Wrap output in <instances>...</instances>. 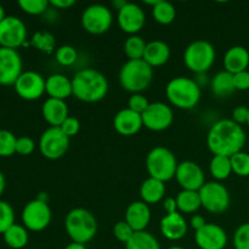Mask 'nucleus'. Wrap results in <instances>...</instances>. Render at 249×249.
Listing matches in <instances>:
<instances>
[{
  "mask_svg": "<svg viewBox=\"0 0 249 249\" xmlns=\"http://www.w3.org/2000/svg\"><path fill=\"white\" fill-rule=\"evenodd\" d=\"M247 136L242 125L232 119H220L213 124L207 135V146L214 156L231 157L241 152Z\"/></svg>",
  "mask_w": 249,
  "mask_h": 249,
  "instance_id": "obj_1",
  "label": "nucleus"
},
{
  "mask_svg": "<svg viewBox=\"0 0 249 249\" xmlns=\"http://www.w3.org/2000/svg\"><path fill=\"white\" fill-rule=\"evenodd\" d=\"M73 95L79 101L94 104L106 97L108 92V80L94 68H84L73 75Z\"/></svg>",
  "mask_w": 249,
  "mask_h": 249,
  "instance_id": "obj_2",
  "label": "nucleus"
},
{
  "mask_svg": "<svg viewBox=\"0 0 249 249\" xmlns=\"http://www.w3.org/2000/svg\"><path fill=\"white\" fill-rule=\"evenodd\" d=\"M165 95L170 104L180 109H192L201 100V87L189 77H175L167 84Z\"/></svg>",
  "mask_w": 249,
  "mask_h": 249,
  "instance_id": "obj_3",
  "label": "nucleus"
},
{
  "mask_svg": "<svg viewBox=\"0 0 249 249\" xmlns=\"http://www.w3.org/2000/svg\"><path fill=\"white\" fill-rule=\"evenodd\" d=\"M65 228L72 242L87 245L96 236L97 220L88 209L74 208L66 215Z\"/></svg>",
  "mask_w": 249,
  "mask_h": 249,
  "instance_id": "obj_4",
  "label": "nucleus"
},
{
  "mask_svg": "<svg viewBox=\"0 0 249 249\" xmlns=\"http://www.w3.org/2000/svg\"><path fill=\"white\" fill-rule=\"evenodd\" d=\"M153 79V68L143 60H128L119 71L121 87L131 94H141Z\"/></svg>",
  "mask_w": 249,
  "mask_h": 249,
  "instance_id": "obj_5",
  "label": "nucleus"
},
{
  "mask_svg": "<svg viewBox=\"0 0 249 249\" xmlns=\"http://www.w3.org/2000/svg\"><path fill=\"white\" fill-rule=\"evenodd\" d=\"M178 164L174 153L164 146L152 148L146 157V169L150 178L163 182L175 178Z\"/></svg>",
  "mask_w": 249,
  "mask_h": 249,
  "instance_id": "obj_6",
  "label": "nucleus"
},
{
  "mask_svg": "<svg viewBox=\"0 0 249 249\" xmlns=\"http://www.w3.org/2000/svg\"><path fill=\"white\" fill-rule=\"evenodd\" d=\"M215 48L209 41L198 39L185 49L184 62L191 72L201 74L207 72L215 62Z\"/></svg>",
  "mask_w": 249,
  "mask_h": 249,
  "instance_id": "obj_7",
  "label": "nucleus"
},
{
  "mask_svg": "<svg viewBox=\"0 0 249 249\" xmlns=\"http://www.w3.org/2000/svg\"><path fill=\"white\" fill-rule=\"evenodd\" d=\"M202 207L212 214H223L229 209L231 197L229 190L219 181H209L199 190Z\"/></svg>",
  "mask_w": 249,
  "mask_h": 249,
  "instance_id": "obj_8",
  "label": "nucleus"
},
{
  "mask_svg": "<svg viewBox=\"0 0 249 249\" xmlns=\"http://www.w3.org/2000/svg\"><path fill=\"white\" fill-rule=\"evenodd\" d=\"M113 23V15L107 6L101 4H92L88 6L82 14V26L85 32L94 36H100L111 28Z\"/></svg>",
  "mask_w": 249,
  "mask_h": 249,
  "instance_id": "obj_9",
  "label": "nucleus"
},
{
  "mask_svg": "<svg viewBox=\"0 0 249 249\" xmlns=\"http://www.w3.org/2000/svg\"><path fill=\"white\" fill-rule=\"evenodd\" d=\"M53 213L48 202L36 198L28 202L22 211V223L29 231L39 232L50 225Z\"/></svg>",
  "mask_w": 249,
  "mask_h": 249,
  "instance_id": "obj_10",
  "label": "nucleus"
},
{
  "mask_svg": "<svg viewBox=\"0 0 249 249\" xmlns=\"http://www.w3.org/2000/svg\"><path fill=\"white\" fill-rule=\"evenodd\" d=\"M70 147V138L56 126H50L39 139V150L41 155L51 160H60Z\"/></svg>",
  "mask_w": 249,
  "mask_h": 249,
  "instance_id": "obj_11",
  "label": "nucleus"
},
{
  "mask_svg": "<svg viewBox=\"0 0 249 249\" xmlns=\"http://www.w3.org/2000/svg\"><path fill=\"white\" fill-rule=\"evenodd\" d=\"M141 117L143 126L151 131L165 130L174 122V112L164 102H151Z\"/></svg>",
  "mask_w": 249,
  "mask_h": 249,
  "instance_id": "obj_12",
  "label": "nucleus"
},
{
  "mask_svg": "<svg viewBox=\"0 0 249 249\" xmlns=\"http://www.w3.org/2000/svg\"><path fill=\"white\" fill-rule=\"evenodd\" d=\"M27 40V27L16 16H6L0 22V46L17 49Z\"/></svg>",
  "mask_w": 249,
  "mask_h": 249,
  "instance_id": "obj_13",
  "label": "nucleus"
},
{
  "mask_svg": "<svg viewBox=\"0 0 249 249\" xmlns=\"http://www.w3.org/2000/svg\"><path fill=\"white\" fill-rule=\"evenodd\" d=\"M45 78L36 71H24L15 82V91L23 100H38L45 92Z\"/></svg>",
  "mask_w": 249,
  "mask_h": 249,
  "instance_id": "obj_14",
  "label": "nucleus"
},
{
  "mask_svg": "<svg viewBox=\"0 0 249 249\" xmlns=\"http://www.w3.org/2000/svg\"><path fill=\"white\" fill-rule=\"evenodd\" d=\"M21 55L16 49H10L0 46V84H15L17 78L22 74Z\"/></svg>",
  "mask_w": 249,
  "mask_h": 249,
  "instance_id": "obj_15",
  "label": "nucleus"
},
{
  "mask_svg": "<svg viewBox=\"0 0 249 249\" xmlns=\"http://www.w3.org/2000/svg\"><path fill=\"white\" fill-rule=\"evenodd\" d=\"M175 179L182 190L189 191H199L206 184L203 169L192 160H184L178 164Z\"/></svg>",
  "mask_w": 249,
  "mask_h": 249,
  "instance_id": "obj_16",
  "label": "nucleus"
},
{
  "mask_svg": "<svg viewBox=\"0 0 249 249\" xmlns=\"http://www.w3.org/2000/svg\"><path fill=\"white\" fill-rule=\"evenodd\" d=\"M118 26L124 33L129 36H136L146 23V15L142 7L135 2H126L122 7L117 16Z\"/></svg>",
  "mask_w": 249,
  "mask_h": 249,
  "instance_id": "obj_17",
  "label": "nucleus"
},
{
  "mask_svg": "<svg viewBox=\"0 0 249 249\" xmlns=\"http://www.w3.org/2000/svg\"><path fill=\"white\" fill-rule=\"evenodd\" d=\"M195 241L199 249H225L229 238L221 226L207 223L195 232Z\"/></svg>",
  "mask_w": 249,
  "mask_h": 249,
  "instance_id": "obj_18",
  "label": "nucleus"
},
{
  "mask_svg": "<svg viewBox=\"0 0 249 249\" xmlns=\"http://www.w3.org/2000/svg\"><path fill=\"white\" fill-rule=\"evenodd\" d=\"M113 126L121 135L133 136L138 134L143 126L142 117L140 113H136L126 107L117 112L113 118Z\"/></svg>",
  "mask_w": 249,
  "mask_h": 249,
  "instance_id": "obj_19",
  "label": "nucleus"
},
{
  "mask_svg": "<svg viewBox=\"0 0 249 249\" xmlns=\"http://www.w3.org/2000/svg\"><path fill=\"white\" fill-rule=\"evenodd\" d=\"M160 232L167 240L179 241L186 236L189 225L181 213L165 214L160 220Z\"/></svg>",
  "mask_w": 249,
  "mask_h": 249,
  "instance_id": "obj_20",
  "label": "nucleus"
},
{
  "mask_svg": "<svg viewBox=\"0 0 249 249\" xmlns=\"http://www.w3.org/2000/svg\"><path fill=\"white\" fill-rule=\"evenodd\" d=\"M124 220L133 228L135 232L146 231L151 221V211L148 204L142 201H135L128 206Z\"/></svg>",
  "mask_w": 249,
  "mask_h": 249,
  "instance_id": "obj_21",
  "label": "nucleus"
},
{
  "mask_svg": "<svg viewBox=\"0 0 249 249\" xmlns=\"http://www.w3.org/2000/svg\"><path fill=\"white\" fill-rule=\"evenodd\" d=\"M41 114L48 124L51 126L60 128L61 124L68 118V106L66 101L57 99H48L44 101L43 107H41Z\"/></svg>",
  "mask_w": 249,
  "mask_h": 249,
  "instance_id": "obj_22",
  "label": "nucleus"
},
{
  "mask_svg": "<svg viewBox=\"0 0 249 249\" xmlns=\"http://www.w3.org/2000/svg\"><path fill=\"white\" fill-rule=\"evenodd\" d=\"M249 66V51L245 46H231L224 56V68L231 74L247 71Z\"/></svg>",
  "mask_w": 249,
  "mask_h": 249,
  "instance_id": "obj_23",
  "label": "nucleus"
},
{
  "mask_svg": "<svg viewBox=\"0 0 249 249\" xmlns=\"http://www.w3.org/2000/svg\"><path fill=\"white\" fill-rule=\"evenodd\" d=\"M45 92L51 99L63 100L73 95L72 79H68L65 74L55 73L46 78L45 80Z\"/></svg>",
  "mask_w": 249,
  "mask_h": 249,
  "instance_id": "obj_24",
  "label": "nucleus"
},
{
  "mask_svg": "<svg viewBox=\"0 0 249 249\" xmlns=\"http://www.w3.org/2000/svg\"><path fill=\"white\" fill-rule=\"evenodd\" d=\"M170 58V48L163 40H152L147 43L142 60L152 68L165 65Z\"/></svg>",
  "mask_w": 249,
  "mask_h": 249,
  "instance_id": "obj_25",
  "label": "nucleus"
},
{
  "mask_svg": "<svg viewBox=\"0 0 249 249\" xmlns=\"http://www.w3.org/2000/svg\"><path fill=\"white\" fill-rule=\"evenodd\" d=\"M165 182L160 181L153 178H147L141 184L140 197L146 204H156L164 198Z\"/></svg>",
  "mask_w": 249,
  "mask_h": 249,
  "instance_id": "obj_26",
  "label": "nucleus"
},
{
  "mask_svg": "<svg viewBox=\"0 0 249 249\" xmlns=\"http://www.w3.org/2000/svg\"><path fill=\"white\" fill-rule=\"evenodd\" d=\"M178 204V211L179 213L184 214H194L202 207L201 197L198 191H189V190H182L175 197Z\"/></svg>",
  "mask_w": 249,
  "mask_h": 249,
  "instance_id": "obj_27",
  "label": "nucleus"
},
{
  "mask_svg": "<svg viewBox=\"0 0 249 249\" xmlns=\"http://www.w3.org/2000/svg\"><path fill=\"white\" fill-rule=\"evenodd\" d=\"M212 91L218 97H228L236 91L235 85H233V74L221 71L218 72L212 79Z\"/></svg>",
  "mask_w": 249,
  "mask_h": 249,
  "instance_id": "obj_28",
  "label": "nucleus"
},
{
  "mask_svg": "<svg viewBox=\"0 0 249 249\" xmlns=\"http://www.w3.org/2000/svg\"><path fill=\"white\" fill-rule=\"evenodd\" d=\"M4 241L10 248L12 249H22L27 246L29 240L28 230L23 225L15 223L14 225L10 226L4 233Z\"/></svg>",
  "mask_w": 249,
  "mask_h": 249,
  "instance_id": "obj_29",
  "label": "nucleus"
},
{
  "mask_svg": "<svg viewBox=\"0 0 249 249\" xmlns=\"http://www.w3.org/2000/svg\"><path fill=\"white\" fill-rule=\"evenodd\" d=\"M209 170L212 177L218 181L226 180L232 174V167H231L230 157L226 156H213L211 163H209Z\"/></svg>",
  "mask_w": 249,
  "mask_h": 249,
  "instance_id": "obj_30",
  "label": "nucleus"
},
{
  "mask_svg": "<svg viewBox=\"0 0 249 249\" xmlns=\"http://www.w3.org/2000/svg\"><path fill=\"white\" fill-rule=\"evenodd\" d=\"M152 16L156 22L163 24V26H167V24L174 22L175 17H177V10L172 2L160 0L156 6L152 7Z\"/></svg>",
  "mask_w": 249,
  "mask_h": 249,
  "instance_id": "obj_31",
  "label": "nucleus"
},
{
  "mask_svg": "<svg viewBox=\"0 0 249 249\" xmlns=\"http://www.w3.org/2000/svg\"><path fill=\"white\" fill-rule=\"evenodd\" d=\"M125 249H160V245L157 238L147 231H140L134 233L125 245Z\"/></svg>",
  "mask_w": 249,
  "mask_h": 249,
  "instance_id": "obj_32",
  "label": "nucleus"
},
{
  "mask_svg": "<svg viewBox=\"0 0 249 249\" xmlns=\"http://www.w3.org/2000/svg\"><path fill=\"white\" fill-rule=\"evenodd\" d=\"M147 43L140 36H129L124 43V53L129 60H142Z\"/></svg>",
  "mask_w": 249,
  "mask_h": 249,
  "instance_id": "obj_33",
  "label": "nucleus"
},
{
  "mask_svg": "<svg viewBox=\"0 0 249 249\" xmlns=\"http://www.w3.org/2000/svg\"><path fill=\"white\" fill-rule=\"evenodd\" d=\"M31 45L46 53H51L56 51L55 36L49 33V32H36V33H34V36L31 39Z\"/></svg>",
  "mask_w": 249,
  "mask_h": 249,
  "instance_id": "obj_34",
  "label": "nucleus"
},
{
  "mask_svg": "<svg viewBox=\"0 0 249 249\" xmlns=\"http://www.w3.org/2000/svg\"><path fill=\"white\" fill-rule=\"evenodd\" d=\"M17 138L14 133L6 129H0V156L10 157L16 153Z\"/></svg>",
  "mask_w": 249,
  "mask_h": 249,
  "instance_id": "obj_35",
  "label": "nucleus"
},
{
  "mask_svg": "<svg viewBox=\"0 0 249 249\" xmlns=\"http://www.w3.org/2000/svg\"><path fill=\"white\" fill-rule=\"evenodd\" d=\"M230 160L232 173L242 178L249 177V153L241 151L231 156Z\"/></svg>",
  "mask_w": 249,
  "mask_h": 249,
  "instance_id": "obj_36",
  "label": "nucleus"
},
{
  "mask_svg": "<svg viewBox=\"0 0 249 249\" xmlns=\"http://www.w3.org/2000/svg\"><path fill=\"white\" fill-rule=\"evenodd\" d=\"M55 58L61 66H72L77 61L78 53L74 46L61 45L56 49Z\"/></svg>",
  "mask_w": 249,
  "mask_h": 249,
  "instance_id": "obj_37",
  "label": "nucleus"
},
{
  "mask_svg": "<svg viewBox=\"0 0 249 249\" xmlns=\"http://www.w3.org/2000/svg\"><path fill=\"white\" fill-rule=\"evenodd\" d=\"M15 224V212L11 204L0 199V233H4Z\"/></svg>",
  "mask_w": 249,
  "mask_h": 249,
  "instance_id": "obj_38",
  "label": "nucleus"
},
{
  "mask_svg": "<svg viewBox=\"0 0 249 249\" xmlns=\"http://www.w3.org/2000/svg\"><path fill=\"white\" fill-rule=\"evenodd\" d=\"M50 1L48 0H19L18 6L26 14L41 15L48 10Z\"/></svg>",
  "mask_w": 249,
  "mask_h": 249,
  "instance_id": "obj_39",
  "label": "nucleus"
},
{
  "mask_svg": "<svg viewBox=\"0 0 249 249\" xmlns=\"http://www.w3.org/2000/svg\"><path fill=\"white\" fill-rule=\"evenodd\" d=\"M235 249H249V223H245L236 229L233 233Z\"/></svg>",
  "mask_w": 249,
  "mask_h": 249,
  "instance_id": "obj_40",
  "label": "nucleus"
},
{
  "mask_svg": "<svg viewBox=\"0 0 249 249\" xmlns=\"http://www.w3.org/2000/svg\"><path fill=\"white\" fill-rule=\"evenodd\" d=\"M134 233H135V231L133 230V228H131L125 220L118 221V223L113 226L114 237H116L119 242L124 243V245H126V243L130 241V238L133 237Z\"/></svg>",
  "mask_w": 249,
  "mask_h": 249,
  "instance_id": "obj_41",
  "label": "nucleus"
},
{
  "mask_svg": "<svg viewBox=\"0 0 249 249\" xmlns=\"http://www.w3.org/2000/svg\"><path fill=\"white\" fill-rule=\"evenodd\" d=\"M151 102L148 101L147 97L143 96L142 94H131V96L128 100V108L136 113L142 114L146 111Z\"/></svg>",
  "mask_w": 249,
  "mask_h": 249,
  "instance_id": "obj_42",
  "label": "nucleus"
},
{
  "mask_svg": "<svg viewBox=\"0 0 249 249\" xmlns=\"http://www.w3.org/2000/svg\"><path fill=\"white\" fill-rule=\"evenodd\" d=\"M34 148H36V142L29 136H19L17 138L16 142V153L21 156H28L33 153Z\"/></svg>",
  "mask_w": 249,
  "mask_h": 249,
  "instance_id": "obj_43",
  "label": "nucleus"
},
{
  "mask_svg": "<svg viewBox=\"0 0 249 249\" xmlns=\"http://www.w3.org/2000/svg\"><path fill=\"white\" fill-rule=\"evenodd\" d=\"M61 130L68 136V138H72L75 136L80 130V122L78 121L75 117H68L60 126Z\"/></svg>",
  "mask_w": 249,
  "mask_h": 249,
  "instance_id": "obj_44",
  "label": "nucleus"
},
{
  "mask_svg": "<svg viewBox=\"0 0 249 249\" xmlns=\"http://www.w3.org/2000/svg\"><path fill=\"white\" fill-rule=\"evenodd\" d=\"M233 85H235V89L238 90V91L249 90V71L247 70L233 74Z\"/></svg>",
  "mask_w": 249,
  "mask_h": 249,
  "instance_id": "obj_45",
  "label": "nucleus"
},
{
  "mask_svg": "<svg viewBox=\"0 0 249 249\" xmlns=\"http://www.w3.org/2000/svg\"><path fill=\"white\" fill-rule=\"evenodd\" d=\"M248 114H249V107L246 106H237L233 108L232 111V121L237 123L238 125H242L248 122Z\"/></svg>",
  "mask_w": 249,
  "mask_h": 249,
  "instance_id": "obj_46",
  "label": "nucleus"
},
{
  "mask_svg": "<svg viewBox=\"0 0 249 249\" xmlns=\"http://www.w3.org/2000/svg\"><path fill=\"white\" fill-rule=\"evenodd\" d=\"M163 209H164L167 214H173L179 212L178 211L177 199L174 197H167V198H164V201H163Z\"/></svg>",
  "mask_w": 249,
  "mask_h": 249,
  "instance_id": "obj_47",
  "label": "nucleus"
},
{
  "mask_svg": "<svg viewBox=\"0 0 249 249\" xmlns=\"http://www.w3.org/2000/svg\"><path fill=\"white\" fill-rule=\"evenodd\" d=\"M75 4L74 0H51L50 5H53V7L58 10H66L72 7Z\"/></svg>",
  "mask_w": 249,
  "mask_h": 249,
  "instance_id": "obj_48",
  "label": "nucleus"
},
{
  "mask_svg": "<svg viewBox=\"0 0 249 249\" xmlns=\"http://www.w3.org/2000/svg\"><path fill=\"white\" fill-rule=\"evenodd\" d=\"M206 224H207L206 219H204L202 215H199V214H196V215H194L191 218V220H190V225H191L192 229H195V231L202 229L204 225H206Z\"/></svg>",
  "mask_w": 249,
  "mask_h": 249,
  "instance_id": "obj_49",
  "label": "nucleus"
},
{
  "mask_svg": "<svg viewBox=\"0 0 249 249\" xmlns=\"http://www.w3.org/2000/svg\"><path fill=\"white\" fill-rule=\"evenodd\" d=\"M5 186H6V180H5V175L2 174V172L0 170V196H1L2 192H4Z\"/></svg>",
  "mask_w": 249,
  "mask_h": 249,
  "instance_id": "obj_50",
  "label": "nucleus"
},
{
  "mask_svg": "<svg viewBox=\"0 0 249 249\" xmlns=\"http://www.w3.org/2000/svg\"><path fill=\"white\" fill-rule=\"evenodd\" d=\"M126 2H128V1H125V0H116V1L112 2V5H113V6L116 7L117 11H119V10H121L122 7L125 6Z\"/></svg>",
  "mask_w": 249,
  "mask_h": 249,
  "instance_id": "obj_51",
  "label": "nucleus"
},
{
  "mask_svg": "<svg viewBox=\"0 0 249 249\" xmlns=\"http://www.w3.org/2000/svg\"><path fill=\"white\" fill-rule=\"evenodd\" d=\"M65 249H87V247H85V245H80V243L72 242V243H70L68 246H66Z\"/></svg>",
  "mask_w": 249,
  "mask_h": 249,
  "instance_id": "obj_52",
  "label": "nucleus"
},
{
  "mask_svg": "<svg viewBox=\"0 0 249 249\" xmlns=\"http://www.w3.org/2000/svg\"><path fill=\"white\" fill-rule=\"evenodd\" d=\"M5 17H6V15H5V9H4V6L0 4V22H1Z\"/></svg>",
  "mask_w": 249,
  "mask_h": 249,
  "instance_id": "obj_53",
  "label": "nucleus"
},
{
  "mask_svg": "<svg viewBox=\"0 0 249 249\" xmlns=\"http://www.w3.org/2000/svg\"><path fill=\"white\" fill-rule=\"evenodd\" d=\"M168 249H185V248L180 247V246H172V247H169Z\"/></svg>",
  "mask_w": 249,
  "mask_h": 249,
  "instance_id": "obj_54",
  "label": "nucleus"
},
{
  "mask_svg": "<svg viewBox=\"0 0 249 249\" xmlns=\"http://www.w3.org/2000/svg\"><path fill=\"white\" fill-rule=\"evenodd\" d=\"M247 124H248V126H249V114H248V122H247Z\"/></svg>",
  "mask_w": 249,
  "mask_h": 249,
  "instance_id": "obj_55",
  "label": "nucleus"
}]
</instances>
